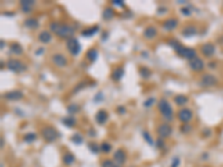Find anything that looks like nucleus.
Here are the masks:
<instances>
[{
	"mask_svg": "<svg viewBox=\"0 0 223 167\" xmlns=\"http://www.w3.org/2000/svg\"><path fill=\"white\" fill-rule=\"evenodd\" d=\"M49 29H50V31L54 32L58 37L66 38V39L73 37V35H74L75 32V29L73 26L65 23H59V21H52V23H50Z\"/></svg>",
	"mask_w": 223,
	"mask_h": 167,
	"instance_id": "nucleus-1",
	"label": "nucleus"
},
{
	"mask_svg": "<svg viewBox=\"0 0 223 167\" xmlns=\"http://www.w3.org/2000/svg\"><path fill=\"white\" fill-rule=\"evenodd\" d=\"M157 108H159V112H161L162 117L167 120V122H172L173 120V117H174V114H173V108H172V105L168 103V100L162 98L160 99V101L157 103Z\"/></svg>",
	"mask_w": 223,
	"mask_h": 167,
	"instance_id": "nucleus-2",
	"label": "nucleus"
},
{
	"mask_svg": "<svg viewBox=\"0 0 223 167\" xmlns=\"http://www.w3.org/2000/svg\"><path fill=\"white\" fill-rule=\"evenodd\" d=\"M40 135H41L42 139L45 141H47V143H54L59 137V133L52 126H45L41 129Z\"/></svg>",
	"mask_w": 223,
	"mask_h": 167,
	"instance_id": "nucleus-3",
	"label": "nucleus"
},
{
	"mask_svg": "<svg viewBox=\"0 0 223 167\" xmlns=\"http://www.w3.org/2000/svg\"><path fill=\"white\" fill-rule=\"evenodd\" d=\"M6 66L10 71H13L15 74H21L25 70H27V66L23 61L18 60V59H13V58L7 61Z\"/></svg>",
	"mask_w": 223,
	"mask_h": 167,
	"instance_id": "nucleus-4",
	"label": "nucleus"
},
{
	"mask_svg": "<svg viewBox=\"0 0 223 167\" xmlns=\"http://www.w3.org/2000/svg\"><path fill=\"white\" fill-rule=\"evenodd\" d=\"M66 48L71 56H78L81 50V46L76 37H70L66 41Z\"/></svg>",
	"mask_w": 223,
	"mask_h": 167,
	"instance_id": "nucleus-5",
	"label": "nucleus"
},
{
	"mask_svg": "<svg viewBox=\"0 0 223 167\" xmlns=\"http://www.w3.org/2000/svg\"><path fill=\"white\" fill-rule=\"evenodd\" d=\"M217 84H218V78L212 74L203 75L200 80V86L202 87H213Z\"/></svg>",
	"mask_w": 223,
	"mask_h": 167,
	"instance_id": "nucleus-6",
	"label": "nucleus"
},
{
	"mask_svg": "<svg viewBox=\"0 0 223 167\" xmlns=\"http://www.w3.org/2000/svg\"><path fill=\"white\" fill-rule=\"evenodd\" d=\"M2 97L8 101H18V100L23 99V93L20 90H9L6 94H3Z\"/></svg>",
	"mask_w": 223,
	"mask_h": 167,
	"instance_id": "nucleus-7",
	"label": "nucleus"
},
{
	"mask_svg": "<svg viewBox=\"0 0 223 167\" xmlns=\"http://www.w3.org/2000/svg\"><path fill=\"white\" fill-rule=\"evenodd\" d=\"M172 132H173V129L170 124H161L157 127V135L160 138H168L172 135Z\"/></svg>",
	"mask_w": 223,
	"mask_h": 167,
	"instance_id": "nucleus-8",
	"label": "nucleus"
},
{
	"mask_svg": "<svg viewBox=\"0 0 223 167\" xmlns=\"http://www.w3.org/2000/svg\"><path fill=\"white\" fill-rule=\"evenodd\" d=\"M178 118L183 124H188L193 118V112H192L191 109H189V108H181L178 112Z\"/></svg>",
	"mask_w": 223,
	"mask_h": 167,
	"instance_id": "nucleus-9",
	"label": "nucleus"
},
{
	"mask_svg": "<svg viewBox=\"0 0 223 167\" xmlns=\"http://www.w3.org/2000/svg\"><path fill=\"white\" fill-rule=\"evenodd\" d=\"M176 54H178L180 57H183V58H185V59H188V60H192L193 58L196 57V52H195V49L184 47V46H183Z\"/></svg>",
	"mask_w": 223,
	"mask_h": 167,
	"instance_id": "nucleus-10",
	"label": "nucleus"
},
{
	"mask_svg": "<svg viewBox=\"0 0 223 167\" xmlns=\"http://www.w3.org/2000/svg\"><path fill=\"white\" fill-rule=\"evenodd\" d=\"M52 64L55 65L56 67H59V68H64L67 66L68 64V60L67 58L65 57L63 54H54L52 57Z\"/></svg>",
	"mask_w": 223,
	"mask_h": 167,
	"instance_id": "nucleus-11",
	"label": "nucleus"
},
{
	"mask_svg": "<svg viewBox=\"0 0 223 167\" xmlns=\"http://www.w3.org/2000/svg\"><path fill=\"white\" fill-rule=\"evenodd\" d=\"M126 159H127V155H126V153L123 151V149H117V151L114 153L113 161L116 163L117 166L125 164Z\"/></svg>",
	"mask_w": 223,
	"mask_h": 167,
	"instance_id": "nucleus-12",
	"label": "nucleus"
},
{
	"mask_svg": "<svg viewBox=\"0 0 223 167\" xmlns=\"http://www.w3.org/2000/svg\"><path fill=\"white\" fill-rule=\"evenodd\" d=\"M189 66L191 68L193 71H201L203 70L204 68V61L203 59H201L199 57H195L193 58L192 60L189 61Z\"/></svg>",
	"mask_w": 223,
	"mask_h": 167,
	"instance_id": "nucleus-13",
	"label": "nucleus"
},
{
	"mask_svg": "<svg viewBox=\"0 0 223 167\" xmlns=\"http://www.w3.org/2000/svg\"><path fill=\"white\" fill-rule=\"evenodd\" d=\"M201 52H202V55L205 56V57H212V56L214 55V52H215V47H214L213 44L207 42V44L202 45V47H201Z\"/></svg>",
	"mask_w": 223,
	"mask_h": 167,
	"instance_id": "nucleus-14",
	"label": "nucleus"
},
{
	"mask_svg": "<svg viewBox=\"0 0 223 167\" xmlns=\"http://www.w3.org/2000/svg\"><path fill=\"white\" fill-rule=\"evenodd\" d=\"M178 26V18H168L163 23V28L164 30H167V31H172L176 29Z\"/></svg>",
	"mask_w": 223,
	"mask_h": 167,
	"instance_id": "nucleus-15",
	"label": "nucleus"
},
{
	"mask_svg": "<svg viewBox=\"0 0 223 167\" xmlns=\"http://www.w3.org/2000/svg\"><path fill=\"white\" fill-rule=\"evenodd\" d=\"M35 1L32 0H21L20 1V9L23 13H29L32 11L34 7H35Z\"/></svg>",
	"mask_w": 223,
	"mask_h": 167,
	"instance_id": "nucleus-16",
	"label": "nucleus"
},
{
	"mask_svg": "<svg viewBox=\"0 0 223 167\" xmlns=\"http://www.w3.org/2000/svg\"><path fill=\"white\" fill-rule=\"evenodd\" d=\"M95 120H96L97 124L104 125V124L108 120V114H107L106 110H104V109L98 110V112H96V115H95Z\"/></svg>",
	"mask_w": 223,
	"mask_h": 167,
	"instance_id": "nucleus-17",
	"label": "nucleus"
},
{
	"mask_svg": "<svg viewBox=\"0 0 223 167\" xmlns=\"http://www.w3.org/2000/svg\"><path fill=\"white\" fill-rule=\"evenodd\" d=\"M181 34L183 36H184L185 38H191V37H194V36L197 34V29L195 26H192V25H190V26H186L183 28V30L181 31Z\"/></svg>",
	"mask_w": 223,
	"mask_h": 167,
	"instance_id": "nucleus-18",
	"label": "nucleus"
},
{
	"mask_svg": "<svg viewBox=\"0 0 223 167\" xmlns=\"http://www.w3.org/2000/svg\"><path fill=\"white\" fill-rule=\"evenodd\" d=\"M156 35H157V29H156L154 26L146 27V28L144 29V31H143V36H144L146 39H149V40L155 38Z\"/></svg>",
	"mask_w": 223,
	"mask_h": 167,
	"instance_id": "nucleus-19",
	"label": "nucleus"
},
{
	"mask_svg": "<svg viewBox=\"0 0 223 167\" xmlns=\"http://www.w3.org/2000/svg\"><path fill=\"white\" fill-rule=\"evenodd\" d=\"M124 76V69L123 67H116L112 71V75H110V78L113 79L114 81H120Z\"/></svg>",
	"mask_w": 223,
	"mask_h": 167,
	"instance_id": "nucleus-20",
	"label": "nucleus"
},
{
	"mask_svg": "<svg viewBox=\"0 0 223 167\" xmlns=\"http://www.w3.org/2000/svg\"><path fill=\"white\" fill-rule=\"evenodd\" d=\"M52 34L49 31H47V30H44V31H41L38 35V40L40 42H42V44H48V42L52 41Z\"/></svg>",
	"mask_w": 223,
	"mask_h": 167,
	"instance_id": "nucleus-21",
	"label": "nucleus"
},
{
	"mask_svg": "<svg viewBox=\"0 0 223 167\" xmlns=\"http://www.w3.org/2000/svg\"><path fill=\"white\" fill-rule=\"evenodd\" d=\"M99 30V27L98 26H93V27H89V28L87 29H84L83 31L81 32V36L83 37H86V38H91V37H93V36L96 34L97 31Z\"/></svg>",
	"mask_w": 223,
	"mask_h": 167,
	"instance_id": "nucleus-22",
	"label": "nucleus"
},
{
	"mask_svg": "<svg viewBox=\"0 0 223 167\" xmlns=\"http://www.w3.org/2000/svg\"><path fill=\"white\" fill-rule=\"evenodd\" d=\"M23 25H25V27L28 29H37L39 27V21L36 19V18L30 17V18H27V19L25 20Z\"/></svg>",
	"mask_w": 223,
	"mask_h": 167,
	"instance_id": "nucleus-23",
	"label": "nucleus"
},
{
	"mask_svg": "<svg viewBox=\"0 0 223 167\" xmlns=\"http://www.w3.org/2000/svg\"><path fill=\"white\" fill-rule=\"evenodd\" d=\"M63 163H64L66 166H70L75 163V156L74 154H71L70 151H66L64 155H63Z\"/></svg>",
	"mask_w": 223,
	"mask_h": 167,
	"instance_id": "nucleus-24",
	"label": "nucleus"
},
{
	"mask_svg": "<svg viewBox=\"0 0 223 167\" xmlns=\"http://www.w3.org/2000/svg\"><path fill=\"white\" fill-rule=\"evenodd\" d=\"M62 123L64 124V126H66V127H68V128H73V127H75V125H76V118H75L74 116H66V117H64V118L62 119Z\"/></svg>",
	"mask_w": 223,
	"mask_h": 167,
	"instance_id": "nucleus-25",
	"label": "nucleus"
},
{
	"mask_svg": "<svg viewBox=\"0 0 223 167\" xmlns=\"http://www.w3.org/2000/svg\"><path fill=\"white\" fill-rule=\"evenodd\" d=\"M9 50L11 54H13V55H16V56H20L23 52V48L18 44V42H13V44L10 45Z\"/></svg>",
	"mask_w": 223,
	"mask_h": 167,
	"instance_id": "nucleus-26",
	"label": "nucleus"
},
{
	"mask_svg": "<svg viewBox=\"0 0 223 167\" xmlns=\"http://www.w3.org/2000/svg\"><path fill=\"white\" fill-rule=\"evenodd\" d=\"M115 16V10L112 7H106L105 9L103 10V18L105 20H112Z\"/></svg>",
	"mask_w": 223,
	"mask_h": 167,
	"instance_id": "nucleus-27",
	"label": "nucleus"
},
{
	"mask_svg": "<svg viewBox=\"0 0 223 167\" xmlns=\"http://www.w3.org/2000/svg\"><path fill=\"white\" fill-rule=\"evenodd\" d=\"M97 57H98V52H97V49H95V48L88 49L87 52H86V58H87L91 62L96 61Z\"/></svg>",
	"mask_w": 223,
	"mask_h": 167,
	"instance_id": "nucleus-28",
	"label": "nucleus"
},
{
	"mask_svg": "<svg viewBox=\"0 0 223 167\" xmlns=\"http://www.w3.org/2000/svg\"><path fill=\"white\" fill-rule=\"evenodd\" d=\"M174 101L178 106H184L189 103V98L185 95H176L174 97Z\"/></svg>",
	"mask_w": 223,
	"mask_h": 167,
	"instance_id": "nucleus-29",
	"label": "nucleus"
},
{
	"mask_svg": "<svg viewBox=\"0 0 223 167\" xmlns=\"http://www.w3.org/2000/svg\"><path fill=\"white\" fill-rule=\"evenodd\" d=\"M81 112V106L76 103H73V104H69L67 106V112L69 114L70 116L75 115V114H77V112Z\"/></svg>",
	"mask_w": 223,
	"mask_h": 167,
	"instance_id": "nucleus-30",
	"label": "nucleus"
},
{
	"mask_svg": "<svg viewBox=\"0 0 223 167\" xmlns=\"http://www.w3.org/2000/svg\"><path fill=\"white\" fill-rule=\"evenodd\" d=\"M167 45L170 46L172 49H174L176 52H178V50H180V49L183 47V45H182L181 42L178 41V39H170V40H168V42H167Z\"/></svg>",
	"mask_w": 223,
	"mask_h": 167,
	"instance_id": "nucleus-31",
	"label": "nucleus"
},
{
	"mask_svg": "<svg viewBox=\"0 0 223 167\" xmlns=\"http://www.w3.org/2000/svg\"><path fill=\"white\" fill-rule=\"evenodd\" d=\"M139 75H141V77L144 78V79H147V78L151 77V75H152V73H151V70H149L147 67H141L138 70Z\"/></svg>",
	"mask_w": 223,
	"mask_h": 167,
	"instance_id": "nucleus-32",
	"label": "nucleus"
},
{
	"mask_svg": "<svg viewBox=\"0 0 223 167\" xmlns=\"http://www.w3.org/2000/svg\"><path fill=\"white\" fill-rule=\"evenodd\" d=\"M37 139V135L35 133H27L26 135L23 136V141H26L28 144H31Z\"/></svg>",
	"mask_w": 223,
	"mask_h": 167,
	"instance_id": "nucleus-33",
	"label": "nucleus"
},
{
	"mask_svg": "<svg viewBox=\"0 0 223 167\" xmlns=\"http://www.w3.org/2000/svg\"><path fill=\"white\" fill-rule=\"evenodd\" d=\"M70 140L74 143V144L76 145H81L83 144V140H84V138H83V136L81 135V134H74V135L71 136Z\"/></svg>",
	"mask_w": 223,
	"mask_h": 167,
	"instance_id": "nucleus-34",
	"label": "nucleus"
},
{
	"mask_svg": "<svg viewBox=\"0 0 223 167\" xmlns=\"http://www.w3.org/2000/svg\"><path fill=\"white\" fill-rule=\"evenodd\" d=\"M112 151V145L110 143H107V141H103L102 144H100V151H103L105 154L107 153H110Z\"/></svg>",
	"mask_w": 223,
	"mask_h": 167,
	"instance_id": "nucleus-35",
	"label": "nucleus"
},
{
	"mask_svg": "<svg viewBox=\"0 0 223 167\" xmlns=\"http://www.w3.org/2000/svg\"><path fill=\"white\" fill-rule=\"evenodd\" d=\"M88 148H89V151H91L92 153H94V154H99L100 145H97L96 143H89V144H88Z\"/></svg>",
	"mask_w": 223,
	"mask_h": 167,
	"instance_id": "nucleus-36",
	"label": "nucleus"
},
{
	"mask_svg": "<svg viewBox=\"0 0 223 167\" xmlns=\"http://www.w3.org/2000/svg\"><path fill=\"white\" fill-rule=\"evenodd\" d=\"M100 167H117V165L112 159H104L100 164Z\"/></svg>",
	"mask_w": 223,
	"mask_h": 167,
	"instance_id": "nucleus-37",
	"label": "nucleus"
},
{
	"mask_svg": "<svg viewBox=\"0 0 223 167\" xmlns=\"http://www.w3.org/2000/svg\"><path fill=\"white\" fill-rule=\"evenodd\" d=\"M86 85H87V81H85V80H83V81H81V83L78 84L77 86L75 87L74 88V90H73V94H77V93H79L81 89H84L85 87H86Z\"/></svg>",
	"mask_w": 223,
	"mask_h": 167,
	"instance_id": "nucleus-38",
	"label": "nucleus"
},
{
	"mask_svg": "<svg viewBox=\"0 0 223 167\" xmlns=\"http://www.w3.org/2000/svg\"><path fill=\"white\" fill-rule=\"evenodd\" d=\"M181 133H183V134H189V133L192 130V126L190 125V124H184V125L181 126Z\"/></svg>",
	"mask_w": 223,
	"mask_h": 167,
	"instance_id": "nucleus-39",
	"label": "nucleus"
},
{
	"mask_svg": "<svg viewBox=\"0 0 223 167\" xmlns=\"http://www.w3.org/2000/svg\"><path fill=\"white\" fill-rule=\"evenodd\" d=\"M143 137H144V139L147 141V144H149L151 146H153V145H154V141H153L152 137H151V135H149V133L144 132V133H143Z\"/></svg>",
	"mask_w": 223,
	"mask_h": 167,
	"instance_id": "nucleus-40",
	"label": "nucleus"
},
{
	"mask_svg": "<svg viewBox=\"0 0 223 167\" xmlns=\"http://www.w3.org/2000/svg\"><path fill=\"white\" fill-rule=\"evenodd\" d=\"M180 11H181V13L183 15V16H191L192 15V10L189 8V7H182L181 9H180Z\"/></svg>",
	"mask_w": 223,
	"mask_h": 167,
	"instance_id": "nucleus-41",
	"label": "nucleus"
},
{
	"mask_svg": "<svg viewBox=\"0 0 223 167\" xmlns=\"http://www.w3.org/2000/svg\"><path fill=\"white\" fill-rule=\"evenodd\" d=\"M154 103H155V98H154V97H151V98H149V99H146L143 105H144L145 108H149V107H152V105Z\"/></svg>",
	"mask_w": 223,
	"mask_h": 167,
	"instance_id": "nucleus-42",
	"label": "nucleus"
},
{
	"mask_svg": "<svg viewBox=\"0 0 223 167\" xmlns=\"http://www.w3.org/2000/svg\"><path fill=\"white\" fill-rule=\"evenodd\" d=\"M165 147V141L163 138H157L156 139V148H159V149H163Z\"/></svg>",
	"mask_w": 223,
	"mask_h": 167,
	"instance_id": "nucleus-43",
	"label": "nucleus"
},
{
	"mask_svg": "<svg viewBox=\"0 0 223 167\" xmlns=\"http://www.w3.org/2000/svg\"><path fill=\"white\" fill-rule=\"evenodd\" d=\"M103 100H104V95L102 91H99V93H97L96 95H95V97H94L95 103H100V101H103Z\"/></svg>",
	"mask_w": 223,
	"mask_h": 167,
	"instance_id": "nucleus-44",
	"label": "nucleus"
},
{
	"mask_svg": "<svg viewBox=\"0 0 223 167\" xmlns=\"http://www.w3.org/2000/svg\"><path fill=\"white\" fill-rule=\"evenodd\" d=\"M178 165H180V158L174 157L173 158V161H172L171 167H178Z\"/></svg>",
	"mask_w": 223,
	"mask_h": 167,
	"instance_id": "nucleus-45",
	"label": "nucleus"
},
{
	"mask_svg": "<svg viewBox=\"0 0 223 167\" xmlns=\"http://www.w3.org/2000/svg\"><path fill=\"white\" fill-rule=\"evenodd\" d=\"M112 3H113L114 6L120 7V8L124 7V1H122V0H114V1H112Z\"/></svg>",
	"mask_w": 223,
	"mask_h": 167,
	"instance_id": "nucleus-46",
	"label": "nucleus"
},
{
	"mask_svg": "<svg viewBox=\"0 0 223 167\" xmlns=\"http://www.w3.org/2000/svg\"><path fill=\"white\" fill-rule=\"evenodd\" d=\"M117 112L120 114V115H124L126 112V108L124 106H117Z\"/></svg>",
	"mask_w": 223,
	"mask_h": 167,
	"instance_id": "nucleus-47",
	"label": "nucleus"
},
{
	"mask_svg": "<svg viewBox=\"0 0 223 167\" xmlns=\"http://www.w3.org/2000/svg\"><path fill=\"white\" fill-rule=\"evenodd\" d=\"M166 11H167V8H166V7H160L159 10H157V13L161 15V13H165Z\"/></svg>",
	"mask_w": 223,
	"mask_h": 167,
	"instance_id": "nucleus-48",
	"label": "nucleus"
},
{
	"mask_svg": "<svg viewBox=\"0 0 223 167\" xmlns=\"http://www.w3.org/2000/svg\"><path fill=\"white\" fill-rule=\"evenodd\" d=\"M88 136H89V137H95V136H96V132L94 130V128H91L88 130Z\"/></svg>",
	"mask_w": 223,
	"mask_h": 167,
	"instance_id": "nucleus-49",
	"label": "nucleus"
},
{
	"mask_svg": "<svg viewBox=\"0 0 223 167\" xmlns=\"http://www.w3.org/2000/svg\"><path fill=\"white\" fill-rule=\"evenodd\" d=\"M44 50H45V49L42 48V47H40V48H38L37 49V50H36V55L37 56H40V55H42V54H44Z\"/></svg>",
	"mask_w": 223,
	"mask_h": 167,
	"instance_id": "nucleus-50",
	"label": "nucleus"
},
{
	"mask_svg": "<svg viewBox=\"0 0 223 167\" xmlns=\"http://www.w3.org/2000/svg\"><path fill=\"white\" fill-rule=\"evenodd\" d=\"M0 44H1V46H0V48L3 49V47H5V45H6V42L3 41V40H1V42H0Z\"/></svg>",
	"mask_w": 223,
	"mask_h": 167,
	"instance_id": "nucleus-51",
	"label": "nucleus"
},
{
	"mask_svg": "<svg viewBox=\"0 0 223 167\" xmlns=\"http://www.w3.org/2000/svg\"><path fill=\"white\" fill-rule=\"evenodd\" d=\"M3 147V137H1V148Z\"/></svg>",
	"mask_w": 223,
	"mask_h": 167,
	"instance_id": "nucleus-52",
	"label": "nucleus"
},
{
	"mask_svg": "<svg viewBox=\"0 0 223 167\" xmlns=\"http://www.w3.org/2000/svg\"><path fill=\"white\" fill-rule=\"evenodd\" d=\"M117 167H120V166H117Z\"/></svg>",
	"mask_w": 223,
	"mask_h": 167,
	"instance_id": "nucleus-53",
	"label": "nucleus"
}]
</instances>
